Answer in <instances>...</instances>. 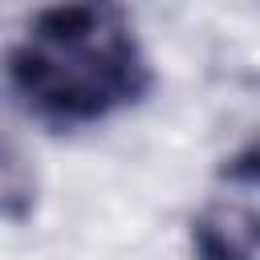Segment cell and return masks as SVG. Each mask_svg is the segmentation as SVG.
Here are the masks:
<instances>
[{
    "label": "cell",
    "mask_w": 260,
    "mask_h": 260,
    "mask_svg": "<svg viewBox=\"0 0 260 260\" xmlns=\"http://www.w3.org/2000/svg\"><path fill=\"white\" fill-rule=\"evenodd\" d=\"M12 93L49 126L102 122L150 89V61L122 8L65 4L28 20L8 49Z\"/></svg>",
    "instance_id": "6da1fadb"
},
{
    "label": "cell",
    "mask_w": 260,
    "mask_h": 260,
    "mask_svg": "<svg viewBox=\"0 0 260 260\" xmlns=\"http://www.w3.org/2000/svg\"><path fill=\"white\" fill-rule=\"evenodd\" d=\"M256 146L248 142L219 175V191L191 219L195 260H256Z\"/></svg>",
    "instance_id": "7a4b0ae2"
},
{
    "label": "cell",
    "mask_w": 260,
    "mask_h": 260,
    "mask_svg": "<svg viewBox=\"0 0 260 260\" xmlns=\"http://www.w3.org/2000/svg\"><path fill=\"white\" fill-rule=\"evenodd\" d=\"M37 207V179L24 158L0 142V219H28Z\"/></svg>",
    "instance_id": "3957f363"
}]
</instances>
